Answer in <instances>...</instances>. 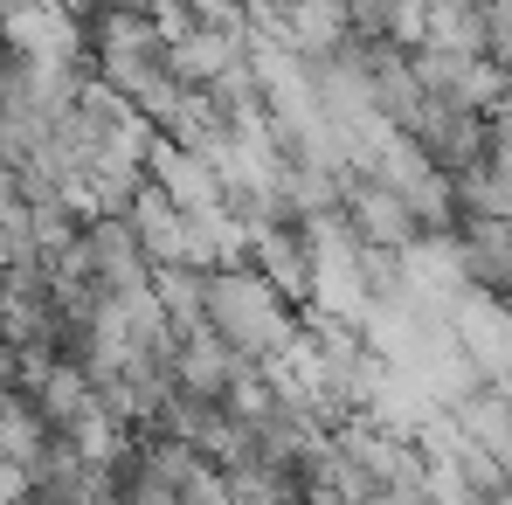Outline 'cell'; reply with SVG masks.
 I'll list each match as a JSON object with an SVG mask.
<instances>
[{"label": "cell", "instance_id": "6da1fadb", "mask_svg": "<svg viewBox=\"0 0 512 505\" xmlns=\"http://www.w3.org/2000/svg\"><path fill=\"white\" fill-rule=\"evenodd\" d=\"M208 333L222 339L236 360L270 367L291 339L305 333V319L256 277L250 263H222V270H208Z\"/></svg>", "mask_w": 512, "mask_h": 505}, {"label": "cell", "instance_id": "7a4b0ae2", "mask_svg": "<svg viewBox=\"0 0 512 505\" xmlns=\"http://www.w3.org/2000/svg\"><path fill=\"white\" fill-rule=\"evenodd\" d=\"M340 222L353 229V243H360V250L402 256V250H416V243H423V222L409 215V201H402L395 187H381L374 173H346V187H340Z\"/></svg>", "mask_w": 512, "mask_h": 505}, {"label": "cell", "instance_id": "3957f363", "mask_svg": "<svg viewBox=\"0 0 512 505\" xmlns=\"http://www.w3.org/2000/svg\"><path fill=\"white\" fill-rule=\"evenodd\" d=\"M416 77L436 104L450 111H471V118H492L506 104V70L492 56H450V49H416Z\"/></svg>", "mask_w": 512, "mask_h": 505}, {"label": "cell", "instance_id": "277c9868", "mask_svg": "<svg viewBox=\"0 0 512 505\" xmlns=\"http://www.w3.org/2000/svg\"><path fill=\"white\" fill-rule=\"evenodd\" d=\"M450 333L464 346V360L478 367V381H512V312H506V298L464 291V298L450 305Z\"/></svg>", "mask_w": 512, "mask_h": 505}, {"label": "cell", "instance_id": "5b68a950", "mask_svg": "<svg viewBox=\"0 0 512 505\" xmlns=\"http://www.w3.org/2000/svg\"><path fill=\"white\" fill-rule=\"evenodd\" d=\"M250 270L298 312V319H312V236H305V229L277 222V229L250 236Z\"/></svg>", "mask_w": 512, "mask_h": 505}, {"label": "cell", "instance_id": "8992f818", "mask_svg": "<svg viewBox=\"0 0 512 505\" xmlns=\"http://www.w3.org/2000/svg\"><path fill=\"white\" fill-rule=\"evenodd\" d=\"M146 180L167 194L180 215H215V208H222L215 160H201V153H187V146H173V139H153V153H146Z\"/></svg>", "mask_w": 512, "mask_h": 505}, {"label": "cell", "instance_id": "52a82bcc", "mask_svg": "<svg viewBox=\"0 0 512 505\" xmlns=\"http://www.w3.org/2000/svg\"><path fill=\"white\" fill-rule=\"evenodd\" d=\"M125 229H132V243H139V256L153 270H187V215L173 208L153 180L125 201Z\"/></svg>", "mask_w": 512, "mask_h": 505}, {"label": "cell", "instance_id": "ba28073f", "mask_svg": "<svg viewBox=\"0 0 512 505\" xmlns=\"http://www.w3.org/2000/svg\"><path fill=\"white\" fill-rule=\"evenodd\" d=\"M464 284L485 298H512V222H457Z\"/></svg>", "mask_w": 512, "mask_h": 505}, {"label": "cell", "instance_id": "9c48e42d", "mask_svg": "<svg viewBox=\"0 0 512 505\" xmlns=\"http://www.w3.org/2000/svg\"><path fill=\"white\" fill-rule=\"evenodd\" d=\"M243 367H250V360H236L215 333L173 346V388H180V395H201V402H229V388L243 381Z\"/></svg>", "mask_w": 512, "mask_h": 505}, {"label": "cell", "instance_id": "30bf717a", "mask_svg": "<svg viewBox=\"0 0 512 505\" xmlns=\"http://www.w3.org/2000/svg\"><path fill=\"white\" fill-rule=\"evenodd\" d=\"M457 222H512V146H485V160L457 173Z\"/></svg>", "mask_w": 512, "mask_h": 505}, {"label": "cell", "instance_id": "8fae6325", "mask_svg": "<svg viewBox=\"0 0 512 505\" xmlns=\"http://www.w3.org/2000/svg\"><path fill=\"white\" fill-rule=\"evenodd\" d=\"M450 422L464 429V443L471 450H485L492 464H499V478H506V492H512V409L492 395V388H478L471 402H457L450 409Z\"/></svg>", "mask_w": 512, "mask_h": 505}, {"label": "cell", "instance_id": "7c38bea8", "mask_svg": "<svg viewBox=\"0 0 512 505\" xmlns=\"http://www.w3.org/2000/svg\"><path fill=\"white\" fill-rule=\"evenodd\" d=\"M153 298L167 312L173 339L208 333V270H153Z\"/></svg>", "mask_w": 512, "mask_h": 505}, {"label": "cell", "instance_id": "4fadbf2b", "mask_svg": "<svg viewBox=\"0 0 512 505\" xmlns=\"http://www.w3.org/2000/svg\"><path fill=\"white\" fill-rule=\"evenodd\" d=\"M42 450H49V429L35 416V402L28 395H0V464H14V471L35 478Z\"/></svg>", "mask_w": 512, "mask_h": 505}, {"label": "cell", "instance_id": "5bb4252c", "mask_svg": "<svg viewBox=\"0 0 512 505\" xmlns=\"http://www.w3.org/2000/svg\"><path fill=\"white\" fill-rule=\"evenodd\" d=\"M423 49L485 56V7H429L423 14Z\"/></svg>", "mask_w": 512, "mask_h": 505}, {"label": "cell", "instance_id": "9a60e30c", "mask_svg": "<svg viewBox=\"0 0 512 505\" xmlns=\"http://www.w3.org/2000/svg\"><path fill=\"white\" fill-rule=\"evenodd\" d=\"M485 56L499 70L512 63V7H485Z\"/></svg>", "mask_w": 512, "mask_h": 505}, {"label": "cell", "instance_id": "2e32d148", "mask_svg": "<svg viewBox=\"0 0 512 505\" xmlns=\"http://www.w3.org/2000/svg\"><path fill=\"white\" fill-rule=\"evenodd\" d=\"M485 388H492V395H499V402L512 409V381H485Z\"/></svg>", "mask_w": 512, "mask_h": 505}, {"label": "cell", "instance_id": "e0dca14e", "mask_svg": "<svg viewBox=\"0 0 512 505\" xmlns=\"http://www.w3.org/2000/svg\"><path fill=\"white\" fill-rule=\"evenodd\" d=\"M506 104H512V63H506Z\"/></svg>", "mask_w": 512, "mask_h": 505}]
</instances>
